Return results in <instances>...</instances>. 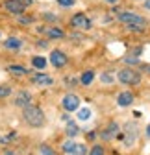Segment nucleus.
Instances as JSON below:
<instances>
[{
  "label": "nucleus",
  "mask_w": 150,
  "mask_h": 155,
  "mask_svg": "<svg viewBox=\"0 0 150 155\" xmlns=\"http://www.w3.org/2000/svg\"><path fill=\"white\" fill-rule=\"evenodd\" d=\"M78 118H80L82 122L89 120V118H91V109H87V107H82V109H78Z\"/></svg>",
  "instance_id": "obj_20"
},
{
  "label": "nucleus",
  "mask_w": 150,
  "mask_h": 155,
  "mask_svg": "<svg viewBox=\"0 0 150 155\" xmlns=\"http://www.w3.org/2000/svg\"><path fill=\"white\" fill-rule=\"evenodd\" d=\"M35 46H37V48H46V46H48V43H46V41H37V43H35Z\"/></svg>",
  "instance_id": "obj_30"
},
{
  "label": "nucleus",
  "mask_w": 150,
  "mask_h": 155,
  "mask_svg": "<svg viewBox=\"0 0 150 155\" xmlns=\"http://www.w3.org/2000/svg\"><path fill=\"white\" fill-rule=\"evenodd\" d=\"M69 137L72 139V137H76V135L80 133V129H78V126H76V122H72V120H67V131H65Z\"/></svg>",
  "instance_id": "obj_18"
},
{
  "label": "nucleus",
  "mask_w": 150,
  "mask_h": 155,
  "mask_svg": "<svg viewBox=\"0 0 150 155\" xmlns=\"http://www.w3.org/2000/svg\"><path fill=\"white\" fill-rule=\"evenodd\" d=\"M117 131H119V126H117L115 122H111V124L107 126V129L102 133V139H104V140H111V139L117 135Z\"/></svg>",
  "instance_id": "obj_14"
},
{
  "label": "nucleus",
  "mask_w": 150,
  "mask_h": 155,
  "mask_svg": "<svg viewBox=\"0 0 150 155\" xmlns=\"http://www.w3.org/2000/svg\"><path fill=\"white\" fill-rule=\"evenodd\" d=\"M56 2H58V6H61V8H72L76 4V0H56Z\"/></svg>",
  "instance_id": "obj_23"
},
{
  "label": "nucleus",
  "mask_w": 150,
  "mask_h": 155,
  "mask_svg": "<svg viewBox=\"0 0 150 155\" xmlns=\"http://www.w3.org/2000/svg\"><path fill=\"white\" fill-rule=\"evenodd\" d=\"M109 72H106V74H102L100 76V80H102V83H111V81H113V76H107Z\"/></svg>",
  "instance_id": "obj_28"
},
{
  "label": "nucleus",
  "mask_w": 150,
  "mask_h": 155,
  "mask_svg": "<svg viewBox=\"0 0 150 155\" xmlns=\"http://www.w3.org/2000/svg\"><path fill=\"white\" fill-rule=\"evenodd\" d=\"M41 17H43V21H46V22H58V18H60L56 13H50V11H45Z\"/></svg>",
  "instance_id": "obj_21"
},
{
  "label": "nucleus",
  "mask_w": 150,
  "mask_h": 155,
  "mask_svg": "<svg viewBox=\"0 0 150 155\" xmlns=\"http://www.w3.org/2000/svg\"><path fill=\"white\" fill-rule=\"evenodd\" d=\"M41 155H56V153H54L52 148H48L46 144H43V146H41Z\"/></svg>",
  "instance_id": "obj_27"
},
{
  "label": "nucleus",
  "mask_w": 150,
  "mask_h": 155,
  "mask_svg": "<svg viewBox=\"0 0 150 155\" xmlns=\"http://www.w3.org/2000/svg\"><path fill=\"white\" fill-rule=\"evenodd\" d=\"M45 33L48 39H63L65 37V31L58 26H50V28H45Z\"/></svg>",
  "instance_id": "obj_13"
},
{
  "label": "nucleus",
  "mask_w": 150,
  "mask_h": 155,
  "mask_svg": "<svg viewBox=\"0 0 150 155\" xmlns=\"http://www.w3.org/2000/svg\"><path fill=\"white\" fill-rule=\"evenodd\" d=\"M50 65H54L56 68H61L67 65V54L61 50H52L50 52Z\"/></svg>",
  "instance_id": "obj_7"
},
{
  "label": "nucleus",
  "mask_w": 150,
  "mask_h": 155,
  "mask_svg": "<svg viewBox=\"0 0 150 155\" xmlns=\"http://www.w3.org/2000/svg\"><path fill=\"white\" fill-rule=\"evenodd\" d=\"M104 2H106V4H117L119 0H104Z\"/></svg>",
  "instance_id": "obj_32"
},
{
  "label": "nucleus",
  "mask_w": 150,
  "mask_h": 155,
  "mask_svg": "<svg viewBox=\"0 0 150 155\" xmlns=\"http://www.w3.org/2000/svg\"><path fill=\"white\" fill-rule=\"evenodd\" d=\"M124 63H128V65H137L139 59H137L135 55H126V57H124Z\"/></svg>",
  "instance_id": "obj_26"
},
{
  "label": "nucleus",
  "mask_w": 150,
  "mask_h": 155,
  "mask_svg": "<svg viewBox=\"0 0 150 155\" xmlns=\"http://www.w3.org/2000/svg\"><path fill=\"white\" fill-rule=\"evenodd\" d=\"M46 59L45 57H41V55H33L32 57V65H33V68H39V70H43L45 67H46Z\"/></svg>",
  "instance_id": "obj_16"
},
{
  "label": "nucleus",
  "mask_w": 150,
  "mask_h": 155,
  "mask_svg": "<svg viewBox=\"0 0 150 155\" xmlns=\"http://www.w3.org/2000/svg\"><path fill=\"white\" fill-rule=\"evenodd\" d=\"M135 131H137V126L135 124H126V127H124V137L121 135V137L124 139V144L126 146H132L134 144V140H135Z\"/></svg>",
  "instance_id": "obj_9"
},
{
  "label": "nucleus",
  "mask_w": 150,
  "mask_h": 155,
  "mask_svg": "<svg viewBox=\"0 0 150 155\" xmlns=\"http://www.w3.org/2000/svg\"><path fill=\"white\" fill-rule=\"evenodd\" d=\"M4 9L11 15H22L26 11V6L21 2V0H6L4 2Z\"/></svg>",
  "instance_id": "obj_5"
},
{
  "label": "nucleus",
  "mask_w": 150,
  "mask_h": 155,
  "mask_svg": "<svg viewBox=\"0 0 150 155\" xmlns=\"http://www.w3.org/2000/svg\"><path fill=\"white\" fill-rule=\"evenodd\" d=\"M93 80H95V72H93V70H85V72L80 76V83H82V85H91Z\"/></svg>",
  "instance_id": "obj_17"
},
{
  "label": "nucleus",
  "mask_w": 150,
  "mask_h": 155,
  "mask_svg": "<svg viewBox=\"0 0 150 155\" xmlns=\"http://www.w3.org/2000/svg\"><path fill=\"white\" fill-rule=\"evenodd\" d=\"M70 26L76 28V30H91L93 22H91V18L85 13H76V15H72V18H70Z\"/></svg>",
  "instance_id": "obj_4"
},
{
  "label": "nucleus",
  "mask_w": 150,
  "mask_h": 155,
  "mask_svg": "<svg viewBox=\"0 0 150 155\" xmlns=\"http://www.w3.org/2000/svg\"><path fill=\"white\" fill-rule=\"evenodd\" d=\"M32 104V94L26 92V91H21L17 96H15V105L17 107H28Z\"/></svg>",
  "instance_id": "obj_10"
},
{
  "label": "nucleus",
  "mask_w": 150,
  "mask_h": 155,
  "mask_svg": "<svg viewBox=\"0 0 150 155\" xmlns=\"http://www.w3.org/2000/svg\"><path fill=\"white\" fill-rule=\"evenodd\" d=\"M145 8H146V9H150V0H146V2H145Z\"/></svg>",
  "instance_id": "obj_34"
},
{
  "label": "nucleus",
  "mask_w": 150,
  "mask_h": 155,
  "mask_svg": "<svg viewBox=\"0 0 150 155\" xmlns=\"http://www.w3.org/2000/svg\"><path fill=\"white\" fill-rule=\"evenodd\" d=\"M9 94H11L9 87H0V96H2V98H6V96H9Z\"/></svg>",
  "instance_id": "obj_29"
},
{
  "label": "nucleus",
  "mask_w": 150,
  "mask_h": 155,
  "mask_svg": "<svg viewBox=\"0 0 150 155\" xmlns=\"http://www.w3.org/2000/svg\"><path fill=\"white\" fill-rule=\"evenodd\" d=\"M61 105L65 111H78L80 109V98L76 94H65L63 100H61Z\"/></svg>",
  "instance_id": "obj_6"
},
{
  "label": "nucleus",
  "mask_w": 150,
  "mask_h": 155,
  "mask_svg": "<svg viewBox=\"0 0 150 155\" xmlns=\"http://www.w3.org/2000/svg\"><path fill=\"white\" fill-rule=\"evenodd\" d=\"M146 135H148V137H150V124L146 126Z\"/></svg>",
  "instance_id": "obj_35"
},
{
  "label": "nucleus",
  "mask_w": 150,
  "mask_h": 155,
  "mask_svg": "<svg viewBox=\"0 0 150 155\" xmlns=\"http://www.w3.org/2000/svg\"><path fill=\"white\" fill-rule=\"evenodd\" d=\"M22 116H24L26 124L32 126V127H41V126L45 124V113L41 111V107H37V105H28V107H24Z\"/></svg>",
  "instance_id": "obj_1"
},
{
  "label": "nucleus",
  "mask_w": 150,
  "mask_h": 155,
  "mask_svg": "<svg viewBox=\"0 0 150 155\" xmlns=\"http://www.w3.org/2000/svg\"><path fill=\"white\" fill-rule=\"evenodd\" d=\"M74 146H76V144H74L72 140H69V142H65V144L61 146V150H63V153H67V155H69V153L74 150Z\"/></svg>",
  "instance_id": "obj_24"
},
{
  "label": "nucleus",
  "mask_w": 150,
  "mask_h": 155,
  "mask_svg": "<svg viewBox=\"0 0 150 155\" xmlns=\"http://www.w3.org/2000/svg\"><path fill=\"white\" fill-rule=\"evenodd\" d=\"M117 78H119V81L124 83V85H139L141 83V74L137 70H134V68H122V70H119Z\"/></svg>",
  "instance_id": "obj_3"
},
{
  "label": "nucleus",
  "mask_w": 150,
  "mask_h": 155,
  "mask_svg": "<svg viewBox=\"0 0 150 155\" xmlns=\"http://www.w3.org/2000/svg\"><path fill=\"white\" fill-rule=\"evenodd\" d=\"M21 2H22V4H24L26 8H30V6L33 4V0H21Z\"/></svg>",
  "instance_id": "obj_31"
},
{
  "label": "nucleus",
  "mask_w": 150,
  "mask_h": 155,
  "mask_svg": "<svg viewBox=\"0 0 150 155\" xmlns=\"http://www.w3.org/2000/svg\"><path fill=\"white\" fill-rule=\"evenodd\" d=\"M17 22L19 24H32L33 22V17H26L24 13L22 15H17Z\"/></svg>",
  "instance_id": "obj_22"
},
{
  "label": "nucleus",
  "mask_w": 150,
  "mask_h": 155,
  "mask_svg": "<svg viewBox=\"0 0 150 155\" xmlns=\"http://www.w3.org/2000/svg\"><path fill=\"white\" fill-rule=\"evenodd\" d=\"M117 18H119V22H122L126 28H130V26H135V28H146V21L141 17V15H137V13H132V11H121L119 15H117Z\"/></svg>",
  "instance_id": "obj_2"
},
{
  "label": "nucleus",
  "mask_w": 150,
  "mask_h": 155,
  "mask_svg": "<svg viewBox=\"0 0 150 155\" xmlns=\"http://www.w3.org/2000/svg\"><path fill=\"white\" fill-rule=\"evenodd\" d=\"M8 72L13 74V76H26L28 74V68L26 67H21V65H9L8 67Z\"/></svg>",
  "instance_id": "obj_15"
},
{
  "label": "nucleus",
  "mask_w": 150,
  "mask_h": 155,
  "mask_svg": "<svg viewBox=\"0 0 150 155\" xmlns=\"http://www.w3.org/2000/svg\"><path fill=\"white\" fill-rule=\"evenodd\" d=\"M22 45H24L22 39H19V37H8L4 41V48L6 50H21Z\"/></svg>",
  "instance_id": "obj_11"
},
{
  "label": "nucleus",
  "mask_w": 150,
  "mask_h": 155,
  "mask_svg": "<svg viewBox=\"0 0 150 155\" xmlns=\"http://www.w3.org/2000/svg\"><path fill=\"white\" fill-rule=\"evenodd\" d=\"M143 70H145V72H148V74H150V65H145V67H143Z\"/></svg>",
  "instance_id": "obj_33"
},
{
  "label": "nucleus",
  "mask_w": 150,
  "mask_h": 155,
  "mask_svg": "<svg viewBox=\"0 0 150 155\" xmlns=\"http://www.w3.org/2000/svg\"><path fill=\"white\" fill-rule=\"evenodd\" d=\"M89 155H104V148L102 146H93L91 151H89Z\"/></svg>",
  "instance_id": "obj_25"
},
{
  "label": "nucleus",
  "mask_w": 150,
  "mask_h": 155,
  "mask_svg": "<svg viewBox=\"0 0 150 155\" xmlns=\"http://www.w3.org/2000/svg\"><path fill=\"white\" fill-rule=\"evenodd\" d=\"M117 104L121 107H128V105H132L134 104V94L130 92V91H124L119 94V98H117Z\"/></svg>",
  "instance_id": "obj_12"
},
{
  "label": "nucleus",
  "mask_w": 150,
  "mask_h": 155,
  "mask_svg": "<svg viewBox=\"0 0 150 155\" xmlns=\"http://www.w3.org/2000/svg\"><path fill=\"white\" fill-rule=\"evenodd\" d=\"M69 155H87V146L85 144H76V146H74V150Z\"/></svg>",
  "instance_id": "obj_19"
},
{
  "label": "nucleus",
  "mask_w": 150,
  "mask_h": 155,
  "mask_svg": "<svg viewBox=\"0 0 150 155\" xmlns=\"http://www.w3.org/2000/svg\"><path fill=\"white\" fill-rule=\"evenodd\" d=\"M32 83H35V85H39V87H50L52 83H54V78L50 76V74H35V76H32Z\"/></svg>",
  "instance_id": "obj_8"
}]
</instances>
